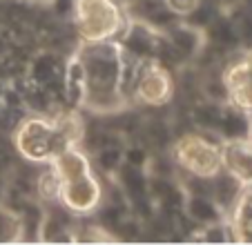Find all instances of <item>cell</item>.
<instances>
[{"instance_id":"1","label":"cell","mask_w":252,"mask_h":245,"mask_svg":"<svg viewBox=\"0 0 252 245\" xmlns=\"http://www.w3.org/2000/svg\"><path fill=\"white\" fill-rule=\"evenodd\" d=\"M78 58L85 69V90L83 107L98 116H112L127 107L121 92V71H123V47L114 40L85 43L78 49Z\"/></svg>"},{"instance_id":"6","label":"cell","mask_w":252,"mask_h":245,"mask_svg":"<svg viewBox=\"0 0 252 245\" xmlns=\"http://www.w3.org/2000/svg\"><path fill=\"white\" fill-rule=\"evenodd\" d=\"M103 185L98 183L94 172H90L78 179L63 181L58 203L71 216H87V214L96 212V208L103 203Z\"/></svg>"},{"instance_id":"19","label":"cell","mask_w":252,"mask_h":245,"mask_svg":"<svg viewBox=\"0 0 252 245\" xmlns=\"http://www.w3.org/2000/svg\"><path fill=\"white\" fill-rule=\"evenodd\" d=\"M23 105L33 114H45V116H49L54 109V98L43 85H33L32 83V87L25 90V94H23Z\"/></svg>"},{"instance_id":"27","label":"cell","mask_w":252,"mask_h":245,"mask_svg":"<svg viewBox=\"0 0 252 245\" xmlns=\"http://www.w3.org/2000/svg\"><path fill=\"white\" fill-rule=\"evenodd\" d=\"M56 14V18H63V20H69L74 16V0H52L49 2Z\"/></svg>"},{"instance_id":"15","label":"cell","mask_w":252,"mask_h":245,"mask_svg":"<svg viewBox=\"0 0 252 245\" xmlns=\"http://www.w3.org/2000/svg\"><path fill=\"white\" fill-rule=\"evenodd\" d=\"M221 116H223V105L214 103V100H203V103L194 105V109H192V122L203 132L219 134Z\"/></svg>"},{"instance_id":"7","label":"cell","mask_w":252,"mask_h":245,"mask_svg":"<svg viewBox=\"0 0 252 245\" xmlns=\"http://www.w3.org/2000/svg\"><path fill=\"white\" fill-rule=\"evenodd\" d=\"M163 36H165V40L172 45V49L176 52V56H179L181 62L199 56V54L203 52V47L208 45L203 29L192 27V25H188L186 20H181V18L176 20V23H172L167 29H163Z\"/></svg>"},{"instance_id":"14","label":"cell","mask_w":252,"mask_h":245,"mask_svg":"<svg viewBox=\"0 0 252 245\" xmlns=\"http://www.w3.org/2000/svg\"><path fill=\"white\" fill-rule=\"evenodd\" d=\"M65 69H61V65H58V56H54V54H49V52H43L33 58L32 65H29V78H32L33 85L45 87L49 80L56 78Z\"/></svg>"},{"instance_id":"8","label":"cell","mask_w":252,"mask_h":245,"mask_svg":"<svg viewBox=\"0 0 252 245\" xmlns=\"http://www.w3.org/2000/svg\"><path fill=\"white\" fill-rule=\"evenodd\" d=\"M221 167L232 172L243 185H252V145L250 141H234L221 147Z\"/></svg>"},{"instance_id":"17","label":"cell","mask_w":252,"mask_h":245,"mask_svg":"<svg viewBox=\"0 0 252 245\" xmlns=\"http://www.w3.org/2000/svg\"><path fill=\"white\" fill-rule=\"evenodd\" d=\"M33 194L43 203H54V201L58 203V196H61V179H58V174L54 172V167L49 163L33 179Z\"/></svg>"},{"instance_id":"2","label":"cell","mask_w":252,"mask_h":245,"mask_svg":"<svg viewBox=\"0 0 252 245\" xmlns=\"http://www.w3.org/2000/svg\"><path fill=\"white\" fill-rule=\"evenodd\" d=\"M14 134V147L25 160L45 165L61 154L65 147H69L67 138L58 129L56 121L45 114H33V116L20 118Z\"/></svg>"},{"instance_id":"5","label":"cell","mask_w":252,"mask_h":245,"mask_svg":"<svg viewBox=\"0 0 252 245\" xmlns=\"http://www.w3.org/2000/svg\"><path fill=\"white\" fill-rule=\"evenodd\" d=\"M172 94H174V83L170 69H165L154 58H138L134 69L132 98H136L145 107H158L165 105Z\"/></svg>"},{"instance_id":"18","label":"cell","mask_w":252,"mask_h":245,"mask_svg":"<svg viewBox=\"0 0 252 245\" xmlns=\"http://www.w3.org/2000/svg\"><path fill=\"white\" fill-rule=\"evenodd\" d=\"M23 241V221L20 212L9 205H0V243Z\"/></svg>"},{"instance_id":"23","label":"cell","mask_w":252,"mask_h":245,"mask_svg":"<svg viewBox=\"0 0 252 245\" xmlns=\"http://www.w3.org/2000/svg\"><path fill=\"white\" fill-rule=\"evenodd\" d=\"M196 239H201L203 243H228L230 241V227L223 221L210 223V225H201V230L196 232Z\"/></svg>"},{"instance_id":"24","label":"cell","mask_w":252,"mask_h":245,"mask_svg":"<svg viewBox=\"0 0 252 245\" xmlns=\"http://www.w3.org/2000/svg\"><path fill=\"white\" fill-rule=\"evenodd\" d=\"M148 141L152 143L154 147H167L172 143L170 138V129L163 121H154L148 125Z\"/></svg>"},{"instance_id":"28","label":"cell","mask_w":252,"mask_h":245,"mask_svg":"<svg viewBox=\"0 0 252 245\" xmlns=\"http://www.w3.org/2000/svg\"><path fill=\"white\" fill-rule=\"evenodd\" d=\"M29 2H40V5H49L52 0H29Z\"/></svg>"},{"instance_id":"13","label":"cell","mask_w":252,"mask_h":245,"mask_svg":"<svg viewBox=\"0 0 252 245\" xmlns=\"http://www.w3.org/2000/svg\"><path fill=\"white\" fill-rule=\"evenodd\" d=\"M114 181L119 183V187L123 189V194L129 201H136L141 196H148V179L150 176L143 172V167L129 165V163H121V167L114 172Z\"/></svg>"},{"instance_id":"21","label":"cell","mask_w":252,"mask_h":245,"mask_svg":"<svg viewBox=\"0 0 252 245\" xmlns=\"http://www.w3.org/2000/svg\"><path fill=\"white\" fill-rule=\"evenodd\" d=\"M217 16H219V14H217V7H214V2H210V0H201L199 5H196L194 9H192L190 14H188L186 18H181V20H186V23L192 25V27L205 29L214 18H217Z\"/></svg>"},{"instance_id":"20","label":"cell","mask_w":252,"mask_h":245,"mask_svg":"<svg viewBox=\"0 0 252 245\" xmlns=\"http://www.w3.org/2000/svg\"><path fill=\"white\" fill-rule=\"evenodd\" d=\"M94 163L100 172L114 174L123 163V145H105L94 152Z\"/></svg>"},{"instance_id":"4","label":"cell","mask_w":252,"mask_h":245,"mask_svg":"<svg viewBox=\"0 0 252 245\" xmlns=\"http://www.w3.org/2000/svg\"><path fill=\"white\" fill-rule=\"evenodd\" d=\"M221 138L217 132L183 134L172 143V160L183 174L212 176L221 170Z\"/></svg>"},{"instance_id":"9","label":"cell","mask_w":252,"mask_h":245,"mask_svg":"<svg viewBox=\"0 0 252 245\" xmlns=\"http://www.w3.org/2000/svg\"><path fill=\"white\" fill-rule=\"evenodd\" d=\"M49 165L54 167V172L58 174V179L63 181H71V179H78L83 174H90L92 170V158L85 154L83 150H78L76 145H69L56 154L52 160H49Z\"/></svg>"},{"instance_id":"26","label":"cell","mask_w":252,"mask_h":245,"mask_svg":"<svg viewBox=\"0 0 252 245\" xmlns=\"http://www.w3.org/2000/svg\"><path fill=\"white\" fill-rule=\"evenodd\" d=\"M201 0H163V5L176 16V18H186Z\"/></svg>"},{"instance_id":"16","label":"cell","mask_w":252,"mask_h":245,"mask_svg":"<svg viewBox=\"0 0 252 245\" xmlns=\"http://www.w3.org/2000/svg\"><path fill=\"white\" fill-rule=\"evenodd\" d=\"M203 33H205V40H210L212 45H219V47H230V45H234L239 40L237 25L230 18H225V16H217L203 29Z\"/></svg>"},{"instance_id":"10","label":"cell","mask_w":252,"mask_h":245,"mask_svg":"<svg viewBox=\"0 0 252 245\" xmlns=\"http://www.w3.org/2000/svg\"><path fill=\"white\" fill-rule=\"evenodd\" d=\"M219 136L225 143L234 141H250L252 138V118L248 109H241L237 105H225L223 116H221L219 125Z\"/></svg>"},{"instance_id":"3","label":"cell","mask_w":252,"mask_h":245,"mask_svg":"<svg viewBox=\"0 0 252 245\" xmlns=\"http://www.w3.org/2000/svg\"><path fill=\"white\" fill-rule=\"evenodd\" d=\"M83 43L114 40L125 31V16L116 0H74V16Z\"/></svg>"},{"instance_id":"11","label":"cell","mask_w":252,"mask_h":245,"mask_svg":"<svg viewBox=\"0 0 252 245\" xmlns=\"http://www.w3.org/2000/svg\"><path fill=\"white\" fill-rule=\"evenodd\" d=\"M210 183H212V201L221 208V212H232V208L237 205L239 196H241L243 183L232 174V172L223 170L221 167L217 174L210 176Z\"/></svg>"},{"instance_id":"25","label":"cell","mask_w":252,"mask_h":245,"mask_svg":"<svg viewBox=\"0 0 252 245\" xmlns=\"http://www.w3.org/2000/svg\"><path fill=\"white\" fill-rule=\"evenodd\" d=\"M123 160L129 163V165L145 167L150 160V154L145 152V147H141V145H129V147H123Z\"/></svg>"},{"instance_id":"22","label":"cell","mask_w":252,"mask_h":245,"mask_svg":"<svg viewBox=\"0 0 252 245\" xmlns=\"http://www.w3.org/2000/svg\"><path fill=\"white\" fill-rule=\"evenodd\" d=\"M201 90H203V96L208 100H214V103H230V92H228V85H225L223 76H210V78L203 80V85H201Z\"/></svg>"},{"instance_id":"12","label":"cell","mask_w":252,"mask_h":245,"mask_svg":"<svg viewBox=\"0 0 252 245\" xmlns=\"http://www.w3.org/2000/svg\"><path fill=\"white\" fill-rule=\"evenodd\" d=\"M183 212L194 225H210V223L223 221V212L210 196H199V194H188L183 203Z\"/></svg>"}]
</instances>
